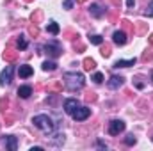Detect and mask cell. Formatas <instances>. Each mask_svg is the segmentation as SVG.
I'll use <instances>...</instances> for the list:
<instances>
[{
  "instance_id": "cell-1",
  "label": "cell",
  "mask_w": 153,
  "mask_h": 151,
  "mask_svg": "<svg viewBox=\"0 0 153 151\" xmlns=\"http://www.w3.org/2000/svg\"><path fill=\"white\" fill-rule=\"evenodd\" d=\"M32 124L38 128L43 135H52L53 130H55V123H53V119H52L50 115H46V114L34 115V117H32Z\"/></svg>"
},
{
  "instance_id": "cell-26",
  "label": "cell",
  "mask_w": 153,
  "mask_h": 151,
  "mask_svg": "<svg viewBox=\"0 0 153 151\" xmlns=\"http://www.w3.org/2000/svg\"><path fill=\"white\" fill-rule=\"evenodd\" d=\"M29 32H30L32 36H38V34H39V29H38V27H36V25H32V27L29 29Z\"/></svg>"
},
{
  "instance_id": "cell-20",
  "label": "cell",
  "mask_w": 153,
  "mask_h": 151,
  "mask_svg": "<svg viewBox=\"0 0 153 151\" xmlns=\"http://www.w3.org/2000/svg\"><path fill=\"white\" fill-rule=\"evenodd\" d=\"M89 41H91V44H102L103 43V38L98 36V34H91L89 36Z\"/></svg>"
},
{
  "instance_id": "cell-12",
  "label": "cell",
  "mask_w": 153,
  "mask_h": 151,
  "mask_svg": "<svg viewBox=\"0 0 153 151\" xmlns=\"http://www.w3.org/2000/svg\"><path fill=\"white\" fill-rule=\"evenodd\" d=\"M135 61H137L135 57H134V59H128V61H123V59H121V61H116L112 68H116V70H119V68H128V66H134Z\"/></svg>"
},
{
  "instance_id": "cell-6",
  "label": "cell",
  "mask_w": 153,
  "mask_h": 151,
  "mask_svg": "<svg viewBox=\"0 0 153 151\" xmlns=\"http://www.w3.org/2000/svg\"><path fill=\"white\" fill-rule=\"evenodd\" d=\"M13 66H5V70L2 71V75H0V84L2 85H9L11 84V78H13Z\"/></svg>"
},
{
  "instance_id": "cell-37",
  "label": "cell",
  "mask_w": 153,
  "mask_h": 151,
  "mask_svg": "<svg viewBox=\"0 0 153 151\" xmlns=\"http://www.w3.org/2000/svg\"><path fill=\"white\" fill-rule=\"evenodd\" d=\"M152 80H153V75H152Z\"/></svg>"
},
{
  "instance_id": "cell-5",
  "label": "cell",
  "mask_w": 153,
  "mask_h": 151,
  "mask_svg": "<svg viewBox=\"0 0 153 151\" xmlns=\"http://www.w3.org/2000/svg\"><path fill=\"white\" fill-rule=\"evenodd\" d=\"M123 130H125V123L121 119H114L109 123V133L111 135H119Z\"/></svg>"
},
{
  "instance_id": "cell-4",
  "label": "cell",
  "mask_w": 153,
  "mask_h": 151,
  "mask_svg": "<svg viewBox=\"0 0 153 151\" xmlns=\"http://www.w3.org/2000/svg\"><path fill=\"white\" fill-rule=\"evenodd\" d=\"M89 115H91V109H89V107H76L75 112L71 114V117H73L75 121H85Z\"/></svg>"
},
{
  "instance_id": "cell-30",
  "label": "cell",
  "mask_w": 153,
  "mask_h": 151,
  "mask_svg": "<svg viewBox=\"0 0 153 151\" xmlns=\"http://www.w3.org/2000/svg\"><path fill=\"white\" fill-rule=\"evenodd\" d=\"M126 5H128V7H134V5H135V0H126Z\"/></svg>"
},
{
  "instance_id": "cell-25",
  "label": "cell",
  "mask_w": 153,
  "mask_h": 151,
  "mask_svg": "<svg viewBox=\"0 0 153 151\" xmlns=\"http://www.w3.org/2000/svg\"><path fill=\"white\" fill-rule=\"evenodd\" d=\"M144 16H153V2L148 5V9L144 11Z\"/></svg>"
},
{
  "instance_id": "cell-8",
  "label": "cell",
  "mask_w": 153,
  "mask_h": 151,
  "mask_svg": "<svg viewBox=\"0 0 153 151\" xmlns=\"http://www.w3.org/2000/svg\"><path fill=\"white\" fill-rule=\"evenodd\" d=\"M112 43L117 44V46H123L126 43V32L125 30H116L114 34H112Z\"/></svg>"
},
{
  "instance_id": "cell-13",
  "label": "cell",
  "mask_w": 153,
  "mask_h": 151,
  "mask_svg": "<svg viewBox=\"0 0 153 151\" xmlns=\"http://www.w3.org/2000/svg\"><path fill=\"white\" fill-rule=\"evenodd\" d=\"M5 146H7V150L16 151V148H18V141H16V137H14V135H7V137H5Z\"/></svg>"
},
{
  "instance_id": "cell-16",
  "label": "cell",
  "mask_w": 153,
  "mask_h": 151,
  "mask_svg": "<svg viewBox=\"0 0 153 151\" xmlns=\"http://www.w3.org/2000/svg\"><path fill=\"white\" fill-rule=\"evenodd\" d=\"M46 30H48L50 34H53V36H55V34H59V30H61V29H59V25H57L55 21H50V23L46 25Z\"/></svg>"
},
{
  "instance_id": "cell-3",
  "label": "cell",
  "mask_w": 153,
  "mask_h": 151,
  "mask_svg": "<svg viewBox=\"0 0 153 151\" xmlns=\"http://www.w3.org/2000/svg\"><path fill=\"white\" fill-rule=\"evenodd\" d=\"M45 53H48L50 57H59L62 53V48L57 41H50V43L45 44Z\"/></svg>"
},
{
  "instance_id": "cell-23",
  "label": "cell",
  "mask_w": 153,
  "mask_h": 151,
  "mask_svg": "<svg viewBox=\"0 0 153 151\" xmlns=\"http://www.w3.org/2000/svg\"><path fill=\"white\" fill-rule=\"evenodd\" d=\"M93 82L102 84V82H103V75H102V73H94V75H93Z\"/></svg>"
},
{
  "instance_id": "cell-21",
  "label": "cell",
  "mask_w": 153,
  "mask_h": 151,
  "mask_svg": "<svg viewBox=\"0 0 153 151\" xmlns=\"http://www.w3.org/2000/svg\"><path fill=\"white\" fill-rule=\"evenodd\" d=\"M135 142H137V139H135V137H134V135H132V133H130V135H126V137H125V144H126V146H134V144H135Z\"/></svg>"
},
{
  "instance_id": "cell-32",
  "label": "cell",
  "mask_w": 153,
  "mask_h": 151,
  "mask_svg": "<svg viewBox=\"0 0 153 151\" xmlns=\"http://www.w3.org/2000/svg\"><path fill=\"white\" fill-rule=\"evenodd\" d=\"M143 59H144V61H148V59H152V53H144V55H143Z\"/></svg>"
},
{
  "instance_id": "cell-19",
  "label": "cell",
  "mask_w": 153,
  "mask_h": 151,
  "mask_svg": "<svg viewBox=\"0 0 153 151\" xmlns=\"http://www.w3.org/2000/svg\"><path fill=\"white\" fill-rule=\"evenodd\" d=\"M55 68H57V64L52 62V61H45V62H43V70H45V71H53Z\"/></svg>"
},
{
  "instance_id": "cell-34",
  "label": "cell",
  "mask_w": 153,
  "mask_h": 151,
  "mask_svg": "<svg viewBox=\"0 0 153 151\" xmlns=\"http://www.w3.org/2000/svg\"><path fill=\"white\" fill-rule=\"evenodd\" d=\"M150 43H152V44H153V34H152V36H150Z\"/></svg>"
},
{
  "instance_id": "cell-10",
  "label": "cell",
  "mask_w": 153,
  "mask_h": 151,
  "mask_svg": "<svg viewBox=\"0 0 153 151\" xmlns=\"http://www.w3.org/2000/svg\"><path fill=\"white\" fill-rule=\"evenodd\" d=\"M18 75H20V78H29V76L34 75V70H32V66H29V64H22V66L18 68Z\"/></svg>"
},
{
  "instance_id": "cell-18",
  "label": "cell",
  "mask_w": 153,
  "mask_h": 151,
  "mask_svg": "<svg viewBox=\"0 0 153 151\" xmlns=\"http://www.w3.org/2000/svg\"><path fill=\"white\" fill-rule=\"evenodd\" d=\"M16 46H18V50H25V48L29 46V41L25 39V36H20V38H18V44H16Z\"/></svg>"
},
{
  "instance_id": "cell-28",
  "label": "cell",
  "mask_w": 153,
  "mask_h": 151,
  "mask_svg": "<svg viewBox=\"0 0 153 151\" xmlns=\"http://www.w3.org/2000/svg\"><path fill=\"white\" fill-rule=\"evenodd\" d=\"M85 100H87V101H96V94H93V93H91V94H87V96H85Z\"/></svg>"
},
{
  "instance_id": "cell-24",
  "label": "cell",
  "mask_w": 153,
  "mask_h": 151,
  "mask_svg": "<svg viewBox=\"0 0 153 151\" xmlns=\"http://www.w3.org/2000/svg\"><path fill=\"white\" fill-rule=\"evenodd\" d=\"M102 55L103 57H111V46H103L102 48Z\"/></svg>"
},
{
  "instance_id": "cell-17",
  "label": "cell",
  "mask_w": 153,
  "mask_h": 151,
  "mask_svg": "<svg viewBox=\"0 0 153 151\" xmlns=\"http://www.w3.org/2000/svg\"><path fill=\"white\" fill-rule=\"evenodd\" d=\"M4 61L14 62V61H16V52H13V50H7V52L4 53Z\"/></svg>"
},
{
  "instance_id": "cell-31",
  "label": "cell",
  "mask_w": 153,
  "mask_h": 151,
  "mask_svg": "<svg viewBox=\"0 0 153 151\" xmlns=\"http://www.w3.org/2000/svg\"><path fill=\"white\" fill-rule=\"evenodd\" d=\"M75 48H78V50H84V44H82V43H76V41H75Z\"/></svg>"
},
{
  "instance_id": "cell-22",
  "label": "cell",
  "mask_w": 153,
  "mask_h": 151,
  "mask_svg": "<svg viewBox=\"0 0 153 151\" xmlns=\"http://www.w3.org/2000/svg\"><path fill=\"white\" fill-rule=\"evenodd\" d=\"M41 16H43V13H41V11L32 13V21H34V23H39V21H41Z\"/></svg>"
},
{
  "instance_id": "cell-9",
  "label": "cell",
  "mask_w": 153,
  "mask_h": 151,
  "mask_svg": "<svg viewBox=\"0 0 153 151\" xmlns=\"http://www.w3.org/2000/svg\"><path fill=\"white\" fill-rule=\"evenodd\" d=\"M123 84H125V78H123V76H117V75L111 76V78H109V82H107L109 89H119Z\"/></svg>"
},
{
  "instance_id": "cell-33",
  "label": "cell",
  "mask_w": 153,
  "mask_h": 151,
  "mask_svg": "<svg viewBox=\"0 0 153 151\" xmlns=\"http://www.w3.org/2000/svg\"><path fill=\"white\" fill-rule=\"evenodd\" d=\"M43 148H39V146H36V148H30V151H41Z\"/></svg>"
},
{
  "instance_id": "cell-35",
  "label": "cell",
  "mask_w": 153,
  "mask_h": 151,
  "mask_svg": "<svg viewBox=\"0 0 153 151\" xmlns=\"http://www.w3.org/2000/svg\"><path fill=\"white\" fill-rule=\"evenodd\" d=\"M76 2H78V4H84V2H85V0H76Z\"/></svg>"
},
{
  "instance_id": "cell-36",
  "label": "cell",
  "mask_w": 153,
  "mask_h": 151,
  "mask_svg": "<svg viewBox=\"0 0 153 151\" xmlns=\"http://www.w3.org/2000/svg\"><path fill=\"white\" fill-rule=\"evenodd\" d=\"M23 2H32V0H23Z\"/></svg>"
},
{
  "instance_id": "cell-7",
  "label": "cell",
  "mask_w": 153,
  "mask_h": 151,
  "mask_svg": "<svg viewBox=\"0 0 153 151\" xmlns=\"http://www.w3.org/2000/svg\"><path fill=\"white\" fill-rule=\"evenodd\" d=\"M76 107H80V103H78L76 98H68V100L64 101V110H66V114H70V115L75 112Z\"/></svg>"
},
{
  "instance_id": "cell-14",
  "label": "cell",
  "mask_w": 153,
  "mask_h": 151,
  "mask_svg": "<svg viewBox=\"0 0 153 151\" xmlns=\"http://www.w3.org/2000/svg\"><path fill=\"white\" fill-rule=\"evenodd\" d=\"M30 94H32V87H30V85H22V87H18V96H20V98L25 100V98H29Z\"/></svg>"
},
{
  "instance_id": "cell-27",
  "label": "cell",
  "mask_w": 153,
  "mask_h": 151,
  "mask_svg": "<svg viewBox=\"0 0 153 151\" xmlns=\"http://www.w3.org/2000/svg\"><path fill=\"white\" fill-rule=\"evenodd\" d=\"M62 5H64V9H71L73 7V0H64Z\"/></svg>"
},
{
  "instance_id": "cell-11",
  "label": "cell",
  "mask_w": 153,
  "mask_h": 151,
  "mask_svg": "<svg viewBox=\"0 0 153 151\" xmlns=\"http://www.w3.org/2000/svg\"><path fill=\"white\" fill-rule=\"evenodd\" d=\"M89 13H91V16H94V18H102L105 11H103V7H102L100 4H91Z\"/></svg>"
},
{
  "instance_id": "cell-2",
  "label": "cell",
  "mask_w": 153,
  "mask_h": 151,
  "mask_svg": "<svg viewBox=\"0 0 153 151\" xmlns=\"http://www.w3.org/2000/svg\"><path fill=\"white\" fill-rule=\"evenodd\" d=\"M64 85H66V89L68 91H80L82 87H84V84H85V78L82 73H78V71H68V73H64Z\"/></svg>"
},
{
  "instance_id": "cell-15",
  "label": "cell",
  "mask_w": 153,
  "mask_h": 151,
  "mask_svg": "<svg viewBox=\"0 0 153 151\" xmlns=\"http://www.w3.org/2000/svg\"><path fill=\"white\" fill-rule=\"evenodd\" d=\"M94 68H96V62H94L93 59L85 57V59H84V70H85V71H91V70H94Z\"/></svg>"
},
{
  "instance_id": "cell-29",
  "label": "cell",
  "mask_w": 153,
  "mask_h": 151,
  "mask_svg": "<svg viewBox=\"0 0 153 151\" xmlns=\"http://www.w3.org/2000/svg\"><path fill=\"white\" fill-rule=\"evenodd\" d=\"M98 148H100V150H107V146H105L102 141H98Z\"/></svg>"
}]
</instances>
